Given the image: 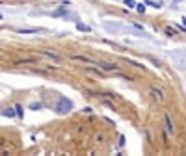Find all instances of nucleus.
I'll return each mask as SVG.
<instances>
[{
  "label": "nucleus",
  "instance_id": "f03ea898",
  "mask_svg": "<svg viewBox=\"0 0 186 156\" xmlns=\"http://www.w3.org/2000/svg\"><path fill=\"white\" fill-rule=\"evenodd\" d=\"M97 67H99L101 71H104V73H117V71L121 69V65H117V63H108V61L97 63Z\"/></svg>",
  "mask_w": 186,
  "mask_h": 156
},
{
  "label": "nucleus",
  "instance_id": "9d476101",
  "mask_svg": "<svg viewBox=\"0 0 186 156\" xmlns=\"http://www.w3.org/2000/svg\"><path fill=\"white\" fill-rule=\"evenodd\" d=\"M2 115L4 117H15V110L13 108H6V110H2Z\"/></svg>",
  "mask_w": 186,
  "mask_h": 156
},
{
  "label": "nucleus",
  "instance_id": "20e7f679",
  "mask_svg": "<svg viewBox=\"0 0 186 156\" xmlns=\"http://www.w3.org/2000/svg\"><path fill=\"white\" fill-rule=\"evenodd\" d=\"M164 123H166V132H168V134H173V132H175V125H173V121H171V117H169L168 114L164 115Z\"/></svg>",
  "mask_w": 186,
  "mask_h": 156
},
{
  "label": "nucleus",
  "instance_id": "f3484780",
  "mask_svg": "<svg viewBox=\"0 0 186 156\" xmlns=\"http://www.w3.org/2000/svg\"><path fill=\"white\" fill-rule=\"evenodd\" d=\"M82 111H84V114H91V111H93V110H91V108H89V106H87V108H84V110H82Z\"/></svg>",
  "mask_w": 186,
  "mask_h": 156
},
{
  "label": "nucleus",
  "instance_id": "1a4fd4ad",
  "mask_svg": "<svg viewBox=\"0 0 186 156\" xmlns=\"http://www.w3.org/2000/svg\"><path fill=\"white\" fill-rule=\"evenodd\" d=\"M104 28H106L108 32H117V30H121L119 24H110V22H104Z\"/></svg>",
  "mask_w": 186,
  "mask_h": 156
},
{
  "label": "nucleus",
  "instance_id": "4468645a",
  "mask_svg": "<svg viewBox=\"0 0 186 156\" xmlns=\"http://www.w3.org/2000/svg\"><path fill=\"white\" fill-rule=\"evenodd\" d=\"M125 6L127 8H136V2L134 0H125Z\"/></svg>",
  "mask_w": 186,
  "mask_h": 156
},
{
  "label": "nucleus",
  "instance_id": "39448f33",
  "mask_svg": "<svg viewBox=\"0 0 186 156\" xmlns=\"http://www.w3.org/2000/svg\"><path fill=\"white\" fill-rule=\"evenodd\" d=\"M39 54H43V56H46V58H52V60H56V61L61 60V56H60L58 52H52V50H39Z\"/></svg>",
  "mask_w": 186,
  "mask_h": 156
},
{
  "label": "nucleus",
  "instance_id": "2eb2a0df",
  "mask_svg": "<svg viewBox=\"0 0 186 156\" xmlns=\"http://www.w3.org/2000/svg\"><path fill=\"white\" fill-rule=\"evenodd\" d=\"M136 9H138L140 13H143V11H145V4H136Z\"/></svg>",
  "mask_w": 186,
  "mask_h": 156
},
{
  "label": "nucleus",
  "instance_id": "9b49d317",
  "mask_svg": "<svg viewBox=\"0 0 186 156\" xmlns=\"http://www.w3.org/2000/svg\"><path fill=\"white\" fill-rule=\"evenodd\" d=\"M145 4L151 6V8H154V9H160L162 8V2H154V0H145Z\"/></svg>",
  "mask_w": 186,
  "mask_h": 156
},
{
  "label": "nucleus",
  "instance_id": "6e6552de",
  "mask_svg": "<svg viewBox=\"0 0 186 156\" xmlns=\"http://www.w3.org/2000/svg\"><path fill=\"white\" fill-rule=\"evenodd\" d=\"M76 30L78 32H91V28L87 24H84V22H80V20H76Z\"/></svg>",
  "mask_w": 186,
  "mask_h": 156
},
{
  "label": "nucleus",
  "instance_id": "0eeeda50",
  "mask_svg": "<svg viewBox=\"0 0 186 156\" xmlns=\"http://www.w3.org/2000/svg\"><path fill=\"white\" fill-rule=\"evenodd\" d=\"M39 28H19L17 34H22V35H28V34H37Z\"/></svg>",
  "mask_w": 186,
  "mask_h": 156
},
{
  "label": "nucleus",
  "instance_id": "dca6fc26",
  "mask_svg": "<svg viewBox=\"0 0 186 156\" xmlns=\"http://www.w3.org/2000/svg\"><path fill=\"white\" fill-rule=\"evenodd\" d=\"M166 34H168V35H175V32H173L171 28H166Z\"/></svg>",
  "mask_w": 186,
  "mask_h": 156
},
{
  "label": "nucleus",
  "instance_id": "7ed1b4c3",
  "mask_svg": "<svg viewBox=\"0 0 186 156\" xmlns=\"http://www.w3.org/2000/svg\"><path fill=\"white\" fill-rule=\"evenodd\" d=\"M75 61H82V63H91V65H97V61L95 60H91V58H87V56H80V54H73L71 56Z\"/></svg>",
  "mask_w": 186,
  "mask_h": 156
},
{
  "label": "nucleus",
  "instance_id": "ddd939ff",
  "mask_svg": "<svg viewBox=\"0 0 186 156\" xmlns=\"http://www.w3.org/2000/svg\"><path fill=\"white\" fill-rule=\"evenodd\" d=\"M30 108H32V110H35V111H37V110H41V108H43V104H41V102H34V104H32V106H30Z\"/></svg>",
  "mask_w": 186,
  "mask_h": 156
},
{
  "label": "nucleus",
  "instance_id": "423d86ee",
  "mask_svg": "<svg viewBox=\"0 0 186 156\" xmlns=\"http://www.w3.org/2000/svg\"><path fill=\"white\" fill-rule=\"evenodd\" d=\"M151 97H153V99H156L158 102L164 100V95H162V91H160V89H156V87H151Z\"/></svg>",
  "mask_w": 186,
  "mask_h": 156
},
{
  "label": "nucleus",
  "instance_id": "f257e3e1",
  "mask_svg": "<svg viewBox=\"0 0 186 156\" xmlns=\"http://www.w3.org/2000/svg\"><path fill=\"white\" fill-rule=\"evenodd\" d=\"M73 110V100H69L67 97H58L56 104H54V111L58 115H67Z\"/></svg>",
  "mask_w": 186,
  "mask_h": 156
},
{
  "label": "nucleus",
  "instance_id": "f8f14e48",
  "mask_svg": "<svg viewBox=\"0 0 186 156\" xmlns=\"http://www.w3.org/2000/svg\"><path fill=\"white\" fill-rule=\"evenodd\" d=\"M13 110H15V115H17V117H22V115H24V110H22V106H20V104H17Z\"/></svg>",
  "mask_w": 186,
  "mask_h": 156
}]
</instances>
